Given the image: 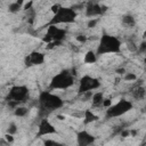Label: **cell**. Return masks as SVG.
Wrapping results in <instances>:
<instances>
[{"mask_svg":"<svg viewBox=\"0 0 146 146\" xmlns=\"http://www.w3.org/2000/svg\"><path fill=\"white\" fill-rule=\"evenodd\" d=\"M121 50V41L119 38L110 34H103L99 39V43L96 50V55H105V54H117Z\"/></svg>","mask_w":146,"mask_h":146,"instance_id":"6da1fadb","label":"cell"},{"mask_svg":"<svg viewBox=\"0 0 146 146\" xmlns=\"http://www.w3.org/2000/svg\"><path fill=\"white\" fill-rule=\"evenodd\" d=\"M39 104L41 110L46 112H51L63 107L64 100H62L59 96L52 94L51 91H42L39 95Z\"/></svg>","mask_w":146,"mask_h":146,"instance_id":"7a4b0ae2","label":"cell"},{"mask_svg":"<svg viewBox=\"0 0 146 146\" xmlns=\"http://www.w3.org/2000/svg\"><path fill=\"white\" fill-rule=\"evenodd\" d=\"M75 82V78L72 73H70V71L65 70L62 71L59 73H57L50 81V89L51 90H56V89H67L70 87H72Z\"/></svg>","mask_w":146,"mask_h":146,"instance_id":"3957f363","label":"cell"},{"mask_svg":"<svg viewBox=\"0 0 146 146\" xmlns=\"http://www.w3.org/2000/svg\"><path fill=\"white\" fill-rule=\"evenodd\" d=\"M76 18V11L73 8L68 7H62L58 9V11L52 16V18L49 22V25H57V24H70L73 23Z\"/></svg>","mask_w":146,"mask_h":146,"instance_id":"277c9868","label":"cell"},{"mask_svg":"<svg viewBox=\"0 0 146 146\" xmlns=\"http://www.w3.org/2000/svg\"><path fill=\"white\" fill-rule=\"evenodd\" d=\"M132 103L130 100L127 99H120L116 104L111 105L107 110H106V115L107 117H117L121 116L123 114H125L127 112H129L130 110H132Z\"/></svg>","mask_w":146,"mask_h":146,"instance_id":"5b68a950","label":"cell"},{"mask_svg":"<svg viewBox=\"0 0 146 146\" xmlns=\"http://www.w3.org/2000/svg\"><path fill=\"white\" fill-rule=\"evenodd\" d=\"M29 96V89L25 86H14L11 87V89L8 92L7 96V100L8 102H14L17 105H19V103L24 102Z\"/></svg>","mask_w":146,"mask_h":146,"instance_id":"8992f818","label":"cell"},{"mask_svg":"<svg viewBox=\"0 0 146 146\" xmlns=\"http://www.w3.org/2000/svg\"><path fill=\"white\" fill-rule=\"evenodd\" d=\"M99 86H100V82H99L96 78H94V76L87 74V75H83V76L80 79L78 91L83 95V94H86V92H90L91 90L97 89Z\"/></svg>","mask_w":146,"mask_h":146,"instance_id":"52a82bcc","label":"cell"},{"mask_svg":"<svg viewBox=\"0 0 146 146\" xmlns=\"http://www.w3.org/2000/svg\"><path fill=\"white\" fill-rule=\"evenodd\" d=\"M48 135H58V131L48 119L43 117V119H41V121L38 125L36 136L42 137V136H48Z\"/></svg>","mask_w":146,"mask_h":146,"instance_id":"ba28073f","label":"cell"},{"mask_svg":"<svg viewBox=\"0 0 146 146\" xmlns=\"http://www.w3.org/2000/svg\"><path fill=\"white\" fill-rule=\"evenodd\" d=\"M47 35L51 39V41L62 42V40L66 36V31L60 27H57L56 25H49L47 30Z\"/></svg>","mask_w":146,"mask_h":146,"instance_id":"9c48e42d","label":"cell"},{"mask_svg":"<svg viewBox=\"0 0 146 146\" xmlns=\"http://www.w3.org/2000/svg\"><path fill=\"white\" fill-rule=\"evenodd\" d=\"M96 140V137L92 136L91 133H89L86 130H81L76 133V143L78 146H89L91 144H94V141Z\"/></svg>","mask_w":146,"mask_h":146,"instance_id":"30bf717a","label":"cell"},{"mask_svg":"<svg viewBox=\"0 0 146 146\" xmlns=\"http://www.w3.org/2000/svg\"><path fill=\"white\" fill-rule=\"evenodd\" d=\"M26 63L29 65H41L44 63V55L40 51H33L27 56Z\"/></svg>","mask_w":146,"mask_h":146,"instance_id":"8fae6325","label":"cell"},{"mask_svg":"<svg viewBox=\"0 0 146 146\" xmlns=\"http://www.w3.org/2000/svg\"><path fill=\"white\" fill-rule=\"evenodd\" d=\"M103 11H104V9H102L99 5H97V3H89L87 9H86V15L88 17H94V16L102 15Z\"/></svg>","mask_w":146,"mask_h":146,"instance_id":"7c38bea8","label":"cell"},{"mask_svg":"<svg viewBox=\"0 0 146 146\" xmlns=\"http://www.w3.org/2000/svg\"><path fill=\"white\" fill-rule=\"evenodd\" d=\"M98 121V116L91 112V110H86L83 113V123L84 124H89V123H94Z\"/></svg>","mask_w":146,"mask_h":146,"instance_id":"4fadbf2b","label":"cell"},{"mask_svg":"<svg viewBox=\"0 0 146 146\" xmlns=\"http://www.w3.org/2000/svg\"><path fill=\"white\" fill-rule=\"evenodd\" d=\"M83 62L86 64H94L97 62V55L95 51L92 50H88L84 55V58H83Z\"/></svg>","mask_w":146,"mask_h":146,"instance_id":"5bb4252c","label":"cell"},{"mask_svg":"<svg viewBox=\"0 0 146 146\" xmlns=\"http://www.w3.org/2000/svg\"><path fill=\"white\" fill-rule=\"evenodd\" d=\"M103 99H104V94L100 92V91H98L96 94H92V96H91V100H92V105L94 106L102 105Z\"/></svg>","mask_w":146,"mask_h":146,"instance_id":"9a60e30c","label":"cell"},{"mask_svg":"<svg viewBox=\"0 0 146 146\" xmlns=\"http://www.w3.org/2000/svg\"><path fill=\"white\" fill-rule=\"evenodd\" d=\"M24 5L23 1H16V2H11L9 5V11L10 13H17L19 11V9L22 8V6Z\"/></svg>","mask_w":146,"mask_h":146,"instance_id":"2e32d148","label":"cell"},{"mask_svg":"<svg viewBox=\"0 0 146 146\" xmlns=\"http://www.w3.org/2000/svg\"><path fill=\"white\" fill-rule=\"evenodd\" d=\"M14 114L16 115V116H25L26 114H27V108L26 107H24V106H17L15 110H14Z\"/></svg>","mask_w":146,"mask_h":146,"instance_id":"e0dca14e","label":"cell"},{"mask_svg":"<svg viewBox=\"0 0 146 146\" xmlns=\"http://www.w3.org/2000/svg\"><path fill=\"white\" fill-rule=\"evenodd\" d=\"M122 22H123V24L125 25V26H133L135 25V18L132 17V16H130V15H127V16H124L123 17V19H122Z\"/></svg>","mask_w":146,"mask_h":146,"instance_id":"ac0fdd59","label":"cell"},{"mask_svg":"<svg viewBox=\"0 0 146 146\" xmlns=\"http://www.w3.org/2000/svg\"><path fill=\"white\" fill-rule=\"evenodd\" d=\"M16 131H17V125L15 123H10L8 125V129H7V133L14 135V133H16Z\"/></svg>","mask_w":146,"mask_h":146,"instance_id":"d6986e66","label":"cell"},{"mask_svg":"<svg viewBox=\"0 0 146 146\" xmlns=\"http://www.w3.org/2000/svg\"><path fill=\"white\" fill-rule=\"evenodd\" d=\"M144 96H145V90H144V88H143V87L137 88V90H136V92H135V97H137V98H144Z\"/></svg>","mask_w":146,"mask_h":146,"instance_id":"ffe728a7","label":"cell"},{"mask_svg":"<svg viewBox=\"0 0 146 146\" xmlns=\"http://www.w3.org/2000/svg\"><path fill=\"white\" fill-rule=\"evenodd\" d=\"M3 139H5V141H6L7 144H11V143H14V140H15L14 135H9V133H7V132L5 133Z\"/></svg>","mask_w":146,"mask_h":146,"instance_id":"44dd1931","label":"cell"},{"mask_svg":"<svg viewBox=\"0 0 146 146\" xmlns=\"http://www.w3.org/2000/svg\"><path fill=\"white\" fill-rule=\"evenodd\" d=\"M43 144H44V146H57V145H59L60 143H58V141H56V140H52V139H46V140L43 141Z\"/></svg>","mask_w":146,"mask_h":146,"instance_id":"7402d4cb","label":"cell"},{"mask_svg":"<svg viewBox=\"0 0 146 146\" xmlns=\"http://www.w3.org/2000/svg\"><path fill=\"white\" fill-rule=\"evenodd\" d=\"M124 80L125 81H135V80H137V75L133 73H127L124 76Z\"/></svg>","mask_w":146,"mask_h":146,"instance_id":"603a6c76","label":"cell"},{"mask_svg":"<svg viewBox=\"0 0 146 146\" xmlns=\"http://www.w3.org/2000/svg\"><path fill=\"white\" fill-rule=\"evenodd\" d=\"M111 105H112V100H111V98H104V99H103V103H102V106H103V107L108 108Z\"/></svg>","mask_w":146,"mask_h":146,"instance_id":"cb8c5ba5","label":"cell"},{"mask_svg":"<svg viewBox=\"0 0 146 146\" xmlns=\"http://www.w3.org/2000/svg\"><path fill=\"white\" fill-rule=\"evenodd\" d=\"M98 23V19L97 18H91L89 22H88V27H95V25Z\"/></svg>","mask_w":146,"mask_h":146,"instance_id":"d4e9b609","label":"cell"},{"mask_svg":"<svg viewBox=\"0 0 146 146\" xmlns=\"http://www.w3.org/2000/svg\"><path fill=\"white\" fill-rule=\"evenodd\" d=\"M33 5H34V2H33V1H29V2L24 3L23 9H25V10H30V9L32 8V6H33Z\"/></svg>","mask_w":146,"mask_h":146,"instance_id":"484cf974","label":"cell"},{"mask_svg":"<svg viewBox=\"0 0 146 146\" xmlns=\"http://www.w3.org/2000/svg\"><path fill=\"white\" fill-rule=\"evenodd\" d=\"M59 8H60V5H52V6L50 7V11L55 15V14L58 11V9H59Z\"/></svg>","mask_w":146,"mask_h":146,"instance_id":"4316f807","label":"cell"},{"mask_svg":"<svg viewBox=\"0 0 146 146\" xmlns=\"http://www.w3.org/2000/svg\"><path fill=\"white\" fill-rule=\"evenodd\" d=\"M76 40H78L79 42H86V41L88 40V38H87L86 35H82V34H80V35H78V36H76Z\"/></svg>","mask_w":146,"mask_h":146,"instance_id":"83f0119b","label":"cell"},{"mask_svg":"<svg viewBox=\"0 0 146 146\" xmlns=\"http://www.w3.org/2000/svg\"><path fill=\"white\" fill-rule=\"evenodd\" d=\"M121 136H122L123 138H125V137H129V136H130V130H128V129L123 130V131L121 132Z\"/></svg>","mask_w":146,"mask_h":146,"instance_id":"f1b7e54d","label":"cell"},{"mask_svg":"<svg viewBox=\"0 0 146 146\" xmlns=\"http://www.w3.org/2000/svg\"><path fill=\"white\" fill-rule=\"evenodd\" d=\"M139 51H145V42H143L141 44H140V48H139Z\"/></svg>","mask_w":146,"mask_h":146,"instance_id":"f546056e","label":"cell"},{"mask_svg":"<svg viewBox=\"0 0 146 146\" xmlns=\"http://www.w3.org/2000/svg\"><path fill=\"white\" fill-rule=\"evenodd\" d=\"M117 73H120V74H123V73H125V70L124 68H117V71H116Z\"/></svg>","mask_w":146,"mask_h":146,"instance_id":"4dcf8cb0","label":"cell"},{"mask_svg":"<svg viewBox=\"0 0 146 146\" xmlns=\"http://www.w3.org/2000/svg\"><path fill=\"white\" fill-rule=\"evenodd\" d=\"M57 117H59V120H64L65 119V116H63V115H58Z\"/></svg>","mask_w":146,"mask_h":146,"instance_id":"1f68e13d","label":"cell"},{"mask_svg":"<svg viewBox=\"0 0 146 146\" xmlns=\"http://www.w3.org/2000/svg\"><path fill=\"white\" fill-rule=\"evenodd\" d=\"M57 146H65V145H63V144L60 143V144H59V145H57Z\"/></svg>","mask_w":146,"mask_h":146,"instance_id":"d6a6232c","label":"cell"}]
</instances>
